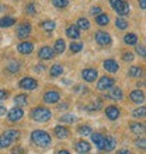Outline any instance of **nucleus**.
<instances>
[{"label":"nucleus","instance_id":"f257e3e1","mask_svg":"<svg viewBox=\"0 0 146 154\" xmlns=\"http://www.w3.org/2000/svg\"><path fill=\"white\" fill-rule=\"evenodd\" d=\"M31 142L38 147H48V146H51L52 139H51V134L48 132L36 129L31 133Z\"/></svg>","mask_w":146,"mask_h":154},{"label":"nucleus","instance_id":"f03ea898","mask_svg":"<svg viewBox=\"0 0 146 154\" xmlns=\"http://www.w3.org/2000/svg\"><path fill=\"white\" fill-rule=\"evenodd\" d=\"M31 116L35 122H41V123H45V122H48L52 116V112L48 109V108H45V106H35L31 112Z\"/></svg>","mask_w":146,"mask_h":154},{"label":"nucleus","instance_id":"7ed1b4c3","mask_svg":"<svg viewBox=\"0 0 146 154\" xmlns=\"http://www.w3.org/2000/svg\"><path fill=\"white\" fill-rule=\"evenodd\" d=\"M110 4L113 6V8L119 14V16H126L129 14V3L125 0H110Z\"/></svg>","mask_w":146,"mask_h":154},{"label":"nucleus","instance_id":"20e7f679","mask_svg":"<svg viewBox=\"0 0 146 154\" xmlns=\"http://www.w3.org/2000/svg\"><path fill=\"white\" fill-rule=\"evenodd\" d=\"M94 39L100 46H110L113 39H111V35L107 34L106 31H97L96 35H94Z\"/></svg>","mask_w":146,"mask_h":154},{"label":"nucleus","instance_id":"39448f33","mask_svg":"<svg viewBox=\"0 0 146 154\" xmlns=\"http://www.w3.org/2000/svg\"><path fill=\"white\" fill-rule=\"evenodd\" d=\"M18 87L23 90H28V91H33L38 87V81L33 77H24V79H21L20 83H18Z\"/></svg>","mask_w":146,"mask_h":154},{"label":"nucleus","instance_id":"423d86ee","mask_svg":"<svg viewBox=\"0 0 146 154\" xmlns=\"http://www.w3.org/2000/svg\"><path fill=\"white\" fill-rule=\"evenodd\" d=\"M114 84H115V80H114L113 77L103 76L97 83V90H100V91H106V90H110L111 87H114Z\"/></svg>","mask_w":146,"mask_h":154},{"label":"nucleus","instance_id":"0eeeda50","mask_svg":"<svg viewBox=\"0 0 146 154\" xmlns=\"http://www.w3.org/2000/svg\"><path fill=\"white\" fill-rule=\"evenodd\" d=\"M23 116H24V111L21 109L20 106L11 108V109L8 111V114H7V119L10 122H18L20 119H23Z\"/></svg>","mask_w":146,"mask_h":154},{"label":"nucleus","instance_id":"6e6552de","mask_svg":"<svg viewBox=\"0 0 146 154\" xmlns=\"http://www.w3.org/2000/svg\"><path fill=\"white\" fill-rule=\"evenodd\" d=\"M61 100V94L58 91H53V90H49L44 94V102L45 104H56Z\"/></svg>","mask_w":146,"mask_h":154},{"label":"nucleus","instance_id":"1a4fd4ad","mask_svg":"<svg viewBox=\"0 0 146 154\" xmlns=\"http://www.w3.org/2000/svg\"><path fill=\"white\" fill-rule=\"evenodd\" d=\"M97 76H98V73H97V70L96 69L89 67V69L81 70V77H83V80L87 81V83H93V81H96Z\"/></svg>","mask_w":146,"mask_h":154},{"label":"nucleus","instance_id":"9d476101","mask_svg":"<svg viewBox=\"0 0 146 154\" xmlns=\"http://www.w3.org/2000/svg\"><path fill=\"white\" fill-rule=\"evenodd\" d=\"M17 37L21 38V39H24V38H27L31 34V24H28V23H23V24H20L18 27H17Z\"/></svg>","mask_w":146,"mask_h":154},{"label":"nucleus","instance_id":"9b49d317","mask_svg":"<svg viewBox=\"0 0 146 154\" xmlns=\"http://www.w3.org/2000/svg\"><path fill=\"white\" fill-rule=\"evenodd\" d=\"M53 56H55V53H53V49L51 46H42L38 51V57L42 60H51Z\"/></svg>","mask_w":146,"mask_h":154},{"label":"nucleus","instance_id":"f8f14e48","mask_svg":"<svg viewBox=\"0 0 146 154\" xmlns=\"http://www.w3.org/2000/svg\"><path fill=\"white\" fill-rule=\"evenodd\" d=\"M17 51L21 53V55H30V53L34 51V44L30 42V41H24L21 44L17 45Z\"/></svg>","mask_w":146,"mask_h":154},{"label":"nucleus","instance_id":"ddd939ff","mask_svg":"<svg viewBox=\"0 0 146 154\" xmlns=\"http://www.w3.org/2000/svg\"><path fill=\"white\" fill-rule=\"evenodd\" d=\"M106 115L107 118H108L110 121H117L118 118H119V115H121V111H119V108L115 105H110L106 108Z\"/></svg>","mask_w":146,"mask_h":154},{"label":"nucleus","instance_id":"4468645a","mask_svg":"<svg viewBox=\"0 0 146 154\" xmlns=\"http://www.w3.org/2000/svg\"><path fill=\"white\" fill-rule=\"evenodd\" d=\"M108 97L110 100H115V101H119V100H122L124 98V93H122L121 87H111L110 88V94L108 95H106V98Z\"/></svg>","mask_w":146,"mask_h":154},{"label":"nucleus","instance_id":"2eb2a0df","mask_svg":"<svg viewBox=\"0 0 146 154\" xmlns=\"http://www.w3.org/2000/svg\"><path fill=\"white\" fill-rule=\"evenodd\" d=\"M103 66H104V69L110 73H117L118 70H119V65L117 63V60H114V59H107V60L103 62Z\"/></svg>","mask_w":146,"mask_h":154},{"label":"nucleus","instance_id":"dca6fc26","mask_svg":"<svg viewBox=\"0 0 146 154\" xmlns=\"http://www.w3.org/2000/svg\"><path fill=\"white\" fill-rule=\"evenodd\" d=\"M90 149H91V146H90V143L86 142V140H79V142H76V144H75V150L80 154L89 153Z\"/></svg>","mask_w":146,"mask_h":154},{"label":"nucleus","instance_id":"f3484780","mask_svg":"<svg viewBox=\"0 0 146 154\" xmlns=\"http://www.w3.org/2000/svg\"><path fill=\"white\" fill-rule=\"evenodd\" d=\"M129 98H131V101L135 102V104H143V102H145V94H143V91H141V90L132 91V93L129 94Z\"/></svg>","mask_w":146,"mask_h":154},{"label":"nucleus","instance_id":"a211bd4d","mask_svg":"<svg viewBox=\"0 0 146 154\" xmlns=\"http://www.w3.org/2000/svg\"><path fill=\"white\" fill-rule=\"evenodd\" d=\"M3 136L4 137H7L11 143H14V142H17V140L20 139L21 133L17 129H7V130H4L3 132Z\"/></svg>","mask_w":146,"mask_h":154},{"label":"nucleus","instance_id":"6ab92c4d","mask_svg":"<svg viewBox=\"0 0 146 154\" xmlns=\"http://www.w3.org/2000/svg\"><path fill=\"white\" fill-rule=\"evenodd\" d=\"M53 134L56 136L58 139H66L68 136H69V129L66 128V126H62V125H59V126H55V129H53Z\"/></svg>","mask_w":146,"mask_h":154},{"label":"nucleus","instance_id":"aec40b11","mask_svg":"<svg viewBox=\"0 0 146 154\" xmlns=\"http://www.w3.org/2000/svg\"><path fill=\"white\" fill-rule=\"evenodd\" d=\"M90 136H91V140H93V143L96 144V147H97L98 150H103V146H104V136H103L101 133H98V132L91 133Z\"/></svg>","mask_w":146,"mask_h":154},{"label":"nucleus","instance_id":"412c9836","mask_svg":"<svg viewBox=\"0 0 146 154\" xmlns=\"http://www.w3.org/2000/svg\"><path fill=\"white\" fill-rule=\"evenodd\" d=\"M117 146V140L113 137V136H107L104 137V146H103V150L106 151H113Z\"/></svg>","mask_w":146,"mask_h":154},{"label":"nucleus","instance_id":"4be33fe9","mask_svg":"<svg viewBox=\"0 0 146 154\" xmlns=\"http://www.w3.org/2000/svg\"><path fill=\"white\" fill-rule=\"evenodd\" d=\"M66 35L70 38V39H79L80 38V29L77 28L76 25H69L66 28Z\"/></svg>","mask_w":146,"mask_h":154},{"label":"nucleus","instance_id":"5701e85b","mask_svg":"<svg viewBox=\"0 0 146 154\" xmlns=\"http://www.w3.org/2000/svg\"><path fill=\"white\" fill-rule=\"evenodd\" d=\"M129 129H131V132H132V133L141 134V133H143V132H145V125H143V123H141V122H132V123L129 125Z\"/></svg>","mask_w":146,"mask_h":154},{"label":"nucleus","instance_id":"b1692460","mask_svg":"<svg viewBox=\"0 0 146 154\" xmlns=\"http://www.w3.org/2000/svg\"><path fill=\"white\" fill-rule=\"evenodd\" d=\"M55 25H56V24H55V21H53V20H44L40 24V27L44 29V31H46V32H51V31H53V29H55Z\"/></svg>","mask_w":146,"mask_h":154},{"label":"nucleus","instance_id":"393cba45","mask_svg":"<svg viewBox=\"0 0 146 154\" xmlns=\"http://www.w3.org/2000/svg\"><path fill=\"white\" fill-rule=\"evenodd\" d=\"M62 73H63V66L61 63H55L51 67V70H49V74L52 77H59V76H62Z\"/></svg>","mask_w":146,"mask_h":154},{"label":"nucleus","instance_id":"a878e982","mask_svg":"<svg viewBox=\"0 0 146 154\" xmlns=\"http://www.w3.org/2000/svg\"><path fill=\"white\" fill-rule=\"evenodd\" d=\"M14 23H16V20L13 18V17H2L0 18V27L2 28H7V27H11V25H14Z\"/></svg>","mask_w":146,"mask_h":154},{"label":"nucleus","instance_id":"bb28decb","mask_svg":"<svg viewBox=\"0 0 146 154\" xmlns=\"http://www.w3.org/2000/svg\"><path fill=\"white\" fill-rule=\"evenodd\" d=\"M124 42H125L126 45H136L138 44V35L134 32L126 34L125 37H124Z\"/></svg>","mask_w":146,"mask_h":154},{"label":"nucleus","instance_id":"cd10ccee","mask_svg":"<svg viewBox=\"0 0 146 154\" xmlns=\"http://www.w3.org/2000/svg\"><path fill=\"white\" fill-rule=\"evenodd\" d=\"M142 74H143V70L139 66H131L129 70H128V76L131 77H141Z\"/></svg>","mask_w":146,"mask_h":154},{"label":"nucleus","instance_id":"c85d7f7f","mask_svg":"<svg viewBox=\"0 0 146 154\" xmlns=\"http://www.w3.org/2000/svg\"><path fill=\"white\" fill-rule=\"evenodd\" d=\"M96 23H97L100 27H104V25H107L110 23L108 14H98V16H96Z\"/></svg>","mask_w":146,"mask_h":154},{"label":"nucleus","instance_id":"c756f323","mask_svg":"<svg viewBox=\"0 0 146 154\" xmlns=\"http://www.w3.org/2000/svg\"><path fill=\"white\" fill-rule=\"evenodd\" d=\"M77 133L81 134V136H90V134L93 133V129L89 125H80L77 128Z\"/></svg>","mask_w":146,"mask_h":154},{"label":"nucleus","instance_id":"7c9ffc66","mask_svg":"<svg viewBox=\"0 0 146 154\" xmlns=\"http://www.w3.org/2000/svg\"><path fill=\"white\" fill-rule=\"evenodd\" d=\"M65 48H66V44L63 39H58L56 42H55V46H53V52L56 53H63L65 52Z\"/></svg>","mask_w":146,"mask_h":154},{"label":"nucleus","instance_id":"2f4dec72","mask_svg":"<svg viewBox=\"0 0 146 154\" xmlns=\"http://www.w3.org/2000/svg\"><path fill=\"white\" fill-rule=\"evenodd\" d=\"M14 102H16L18 106H23V105H25V104L28 102V97H27L25 94H18V95L14 97Z\"/></svg>","mask_w":146,"mask_h":154},{"label":"nucleus","instance_id":"473e14b6","mask_svg":"<svg viewBox=\"0 0 146 154\" xmlns=\"http://www.w3.org/2000/svg\"><path fill=\"white\" fill-rule=\"evenodd\" d=\"M79 29H89L90 28V23L87 18H84V17H80L79 20H77V25H76Z\"/></svg>","mask_w":146,"mask_h":154},{"label":"nucleus","instance_id":"72a5a7b5","mask_svg":"<svg viewBox=\"0 0 146 154\" xmlns=\"http://www.w3.org/2000/svg\"><path fill=\"white\" fill-rule=\"evenodd\" d=\"M6 70H7L8 73H17L18 70H20V63L18 62H10L7 66H6Z\"/></svg>","mask_w":146,"mask_h":154},{"label":"nucleus","instance_id":"f704fd0d","mask_svg":"<svg viewBox=\"0 0 146 154\" xmlns=\"http://www.w3.org/2000/svg\"><path fill=\"white\" fill-rule=\"evenodd\" d=\"M115 25H117V28L118 29H126L128 28V21L124 18V17H118L117 20H115Z\"/></svg>","mask_w":146,"mask_h":154},{"label":"nucleus","instance_id":"c9c22d12","mask_svg":"<svg viewBox=\"0 0 146 154\" xmlns=\"http://www.w3.org/2000/svg\"><path fill=\"white\" fill-rule=\"evenodd\" d=\"M59 121H61L62 123H73V122L76 121V116L72 114H66V115H62V116L59 118Z\"/></svg>","mask_w":146,"mask_h":154},{"label":"nucleus","instance_id":"e433bc0d","mask_svg":"<svg viewBox=\"0 0 146 154\" xmlns=\"http://www.w3.org/2000/svg\"><path fill=\"white\" fill-rule=\"evenodd\" d=\"M69 49L72 53H79L83 49V44L81 42H72V44L69 45Z\"/></svg>","mask_w":146,"mask_h":154},{"label":"nucleus","instance_id":"4c0bfd02","mask_svg":"<svg viewBox=\"0 0 146 154\" xmlns=\"http://www.w3.org/2000/svg\"><path fill=\"white\" fill-rule=\"evenodd\" d=\"M52 4L56 8H65L69 4V0H52Z\"/></svg>","mask_w":146,"mask_h":154},{"label":"nucleus","instance_id":"58836bf2","mask_svg":"<svg viewBox=\"0 0 146 154\" xmlns=\"http://www.w3.org/2000/svg\"><path fill=\"white\" fill-rule=\"evenodd\" d=\"M13 143L8 140L7 137H4L3 134H0V149H7V147H10Z\"/></svg>","mask_w":146,"mask_h":154},{"label":"nucleus","instance_id":"ea45409f","mask_svg":"<svg viewBox=\"0 0 146 154\" xmlns=\"http://www.w3.org/2000/svg\"><path fill=\"white\" fill-rule=\"evenodd\" d=\"M98 108H101V101L100 100H96L90 105H87V109L89 111H98Z\"/></svg>","mask_w":146,"mask_h":154},{"label":"nucleus","instance_id":"a19ab883","mask_svg":"<svg viewBox=\"0 0 146 154\" xmlns=\"http://www.w3.org/2000/svg\"><path fill=\"white\" fill-rule=\"evenodd\" d=\"M145 106H139V108H136V109L134 111V118H143L145 116Z\"/></svg>","mask_w":146,"mask_h":154},{"label":"nucleus","instance_id":"79ce46f5","mask_svg":"<svg viewBox=\"0 0 146 154\" xmlns=\"http://www.w3.org/2000/svg\"><path fill=\"white\" fill-rule=\"evenodd\" d=\"M25 13H27V14H30V16H34V14L36 13V10H35V3L27 4V6H25Z\"/></svg>","mask_w":146,"mask_h":154},{"label":"nucleus","instance_id":"37998d69","mask_svg":"<svg viewBox=\"0 0 146 154\" xmlns=\"http://www.w3.org/2000/svg\"><path fill=\"white\" fill-rule=\"evenodd\" d=\"M122 59H124V62H132L134 60V53L132 52H129V51H126V52H124L122 53Z\"/></svg>","mask_w":146,"mask_h":154},{"label":"nucleus","instance_id":"c03bdc74","mask_svg":"<svg viewBox=\"0 0 146 154\" xmlns=\"http://www.w3.org/2000/svg\"><path fill=\"white\" fill-rule=\"evenodd\" d=\"M135 144L138 147H141V149H145L146 144H145V137H141V139H136L135 140Z\"/></svg>","mask_w":146,"mask_h":154},{"label":"nucleus","instance_id":"a18cd8bd","mask_svg":"<svg viewBox=\"0 0 146 154\" xmlns=\"http://www.w3.org/2000/svg\"><path fill=\"white\" fill-rule=\"evenodd\" d=\"M90 13H91V16H98V14H101V7H98V6H96V7H91Z\"/></svg>","mask_w":146,"mask_h":154},{"label":"nucleus","instance_id":"49530a36","mask_svg":"<svg viewBox=\"0 0 146 154\" xmlns=\"http://www.w3.org/2000/svg\"><path fill=\"white\" fill-rule=\"evenodd\" d=\"M136 52H138L142 57H145V46H143V45H138V44H136Z\"/></svg>","mask_w":146,"mask_h":154},{"label":"nucleus","instance_id":"de8ad7c7","mask_svg":"<svg viewBox=\"0 0 146 154\" xmlns=\"http://www.w3.org/2000/svg\"><path fill=\"white\" fill-rule=\"evenodd\" d=\"M11 154H25V150L21 146H17L16 149H13Z\"/></svg>","mask_w":146,"mask_h":154},{"label":"nucleus","instance_id":"09e8293b","mask_svg":"<svg viewBox=\"0 0 146 154\" xmlns=\"http://www.w3.org/2000/svg\"><path fill=\"white\" fill-rule=\"evenodd\" d=\"M8 97V91H6V90H2L0 88V101H3V100H7Z\"/></svg>","mask_w":146,"mask_h":154},{"label":"nucleus","instance_id":"8fccbe9b","mask_svg":"<svg viewBox=\"0 0 146 154\" xmlns=\"http://www.w3.org/2000/svg\"><path fill=\"white\" fill-rule=\"evenodd\" d=\"M75 91H76V93H83V91H84V93H86V88H83V85L77 84L76 87H75Z\"/></svg>","mask_w":146,"mask_h":154},{"label":"nucleus","instance_id":"3c124183","mask_svg":"<svg viewBox=\"0 0 146 154\" xmlns=\"http://www.w3.org/2000/svg\"><path fill=\"white\" fill-rule=\"evenodd\" d=\"M117 154H132L131 153V150H128V149H121V150H118Z\"/></svg>","mask_w":146,"mask_h":154},{"label":"nucleus","instance_id":"603ef678","mask_svg":"<svg viewBox=\"0 0 146 154\" xmlns=\"http://www.w3.org/2000/svg\"><path fill=\"white\" fill-rule=\"evenodd\" d=\"M66 108H68V102H62L58 105V109H66Z\"/></svg>","mask_w":146,"mask_h":154},{"label":"nucleus","instance_id":"864d4df0","mask_svg":"<svg viewBox=\"0 0 146 154\" xmlns=\"http://www.w3.org/2000/svg\"><path fill=\"white\" fill-rule=\"evenodd\" d=\"M3 115H6V106L0 104V116H3Z\"/></svg>","mask_w":146,"mask_h":154},{"label":"nucleus","instance_id":"5fc2aeb1","mask_svg":"<svg viewBox=\"0 0 146 154\" xmlns=\"http://www.w3.org/2000/svg\"><path fill=\"white\" fill-rule=\"evenodd\" d=\"M139 6H141L142 10H145L146 8V0H139Z\"/></svg>","mask_w":146,"mask_h":154},{"label":"nucleus","instance_id":"6e6d98bb","mask_svg":"<svg viewBox=\"0 0 146 154\" xmlns=\"http://www.w3.org/2000/svg\"><path fill=\"white\" fill-rule=\"evenodd\" d=\"M42 70H44V66H42V65L36 66V67H35V72H42Z\"/></svg>","mask_w":146,"mask_h":154},{"label":"nucleus","instance_id":"4d7b16f0","mask_svg":"<svg viewBox=\"0 0 146 154\" xmlns=\"http://www.w3.org/2000/svg\"><path fill=\"white\" fill-rule=\"evenodd\" d=\"M58 154H70V153L68 150H59L58 151Z\"/></svg>","mask_w":146,"mask_h":154},{"label":"nucleus","instance_id":"13d9d810","mask_svg":"<svg viewBox=\"0 0 146 154\" xmlns=\"http://www.w3.org/2000/svg\"><path fill=\"white\" fill-rule=\"evenodd\" d=\"M84 154H87V153H84Z\"/></svg>","mask_w":146,"mask_h":154}]
</instances>
